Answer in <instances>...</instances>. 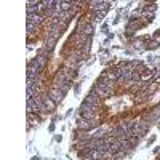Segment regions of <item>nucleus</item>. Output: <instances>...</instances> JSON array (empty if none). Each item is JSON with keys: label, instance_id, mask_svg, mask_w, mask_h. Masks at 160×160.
I'll return each instance as SVG.
<instances>
[{"label": "nucleus", "instance_id": "obj_1", "mask_svg": "<svg viewBox=\"0 0 160 160\" xmlns=\"http://www.w3.org/2000/svg\"><path fill=\"white\" fill-rule=\"evenodd\" d=\"M77 32H78V35L90 37L91 32H93V24L91 22H87V21H80L78 22V28H77Z\"/></svg>", "mask_w": 160, "mask_h": 160}, {"label": "nucleus", "instance_id": "obj_2", "mask_svg": "<svg viewBox=\"0 0 160 160\" xmlns=\"http://www.w3.org/2000/svg\"><path fill=\"white\" fill-rule=\"evenodd\" d=\"M78 130H82V131H90L91 128H95L96 127V122L95 120H87V118H80L78 120V123H77Z\"/></svg>", "mask_w": 160, "mask_h": 160}, {"label": "nucleus", "instance_id": "obj_3", "mask_svg": "<svg viewBox=\"0 0 160 160\" xmlns=\"http://www.w3.org/2000/svg\"><path fill=\"white\" fill-rule=\"evenodd\" d=\"M64 95H66V93H64V91H61V90H58V88H51V90L48 91V96H50L53 101H55L56 104L62 101Z\"/></svg>", "mask_w": 160, "mask_h": 160}, {"label": "nucleus", "instance_id": "obj_4", "mask_svg": "<svg viewBox=\"0 0 160 160\" xmlns=\"http://www.w3.org/2000/svg\"><path fill=\"white\" fill-rule=\"evenodd\" d=\"M85 102H88V104H91V106H95V108H98V104H99V96L96 95L95 91H91L90 95L87 96Z\"/></svg>", "mask_w": 160, "mask_h": 160}, {"label": "nucleus", "instance_id": "obj_5", "mask_svg": "<svg viewBox=\"0 0 160 160\" xmlns=\"http://www.w3.org/2000/svg\"><path fill=\"white\" fill-rule=\"evenodd\" d=\"M28 120H29V127L31 125H38L40 123V115L37 112H28Z\"/></svg>", "mask_w": 160, "mask_h": 160}, {"label": "nucleus", "instance_id": "obj_6", "mask_svg": "<svg viewBox=\"0 0 160 160\" xmlns=\"http://www.w3.org/2000/svg\"><path fill=\"white\" fill-rule=\"evenodd\" d=\"M42 101L45 102V106H47V109H48V111H53V108L56 106V102L53 101L48 95H42Z\"/></svg>", "mask_w": 160, "mask_h": 160}, {"label": "nucleus", "instance_id": "obj_7", "mask_svg": "<svg viewBox=\"0 0 160 160\" xmlns=\"http://www.w3.org/2000/svg\"><path fill=\"white\" fill-rule=\"evenodd\" d=\"M42 15H38V13H35V15H29L28 16V22H32V24H35V26H38L40 22H42Z\"/></svg>", "mask_w": 160, "mask_h": 160}, {"label": "nucleus", "instance_id": "obj_8", "mask_svg": "<svg viewBox=\"0 0 160 160\" xmlns=\"http://www.w3.org/2000/svg\"><path fill=\"white\" fill-rule=\"evenodd\" d=\"M82 118L95 120V118H96V114H95V111H82Z\"/></svg>", "mask_w": 160, "mask_h": 160}, {"label": "nucleus", "instance_id": "obj_9", "mask_svg": "<svg viewBox=\"0 0 160 160\" xmlns=\"http://www.w3.org/2000/svg\"><path fill=\"white\" fill-rule=\"evenodd\" d=\"M35 59L38 61V64L42 66V69H43L45 66H47V59H48V56H47V55H40V53H38V55L35 56Z\"/></svg>", "mask_w": 160, "mask_h": 160}, {"label": "nucleus", "instance_id": "obj_10", "mask_svg": "<svg viewBox=\"0 0 160 160\" xmlns=\"http://www.w3.org/2000/svg\"><path fill=\"white\" fill-rule=\"evenodd\" d=\"M102 138H106L104 136V131L102 130H96L95 133L91 135V139H102Z\"/></svg>", "mask_w": 160, "mask_h": 160}, {"label": "nucleus", "instance_id": "obj_11", "mask_svg": "<svg viewBox=\"0 0 160 160\" xmlns=\"http://www.w3.org/2000/svg\"><path fill=\"white\" fill-rule=\"evenodd\" d=\"M136 123H138V125H139V127H141L142 130H146V131L149 130V123L146 122V120H139V122H136Z\"/></svg>", "mask_w": 160, "mask_h": 160}, {"label": "nucleus", "instance_id": "obj_12", "mask_svg": "<svg viewBox=\"0 0 160 160\" xmlns=\"http://www.w3.org/2000/svg\"><path fill=\"white\" fill-rule=\"evenodd\" d=\"M35 29H37V26H35V24H32V22H28V32H29V34H32Z\"/></svg>", "mask_w": 160, "mask_h": 160}]
</instances>
